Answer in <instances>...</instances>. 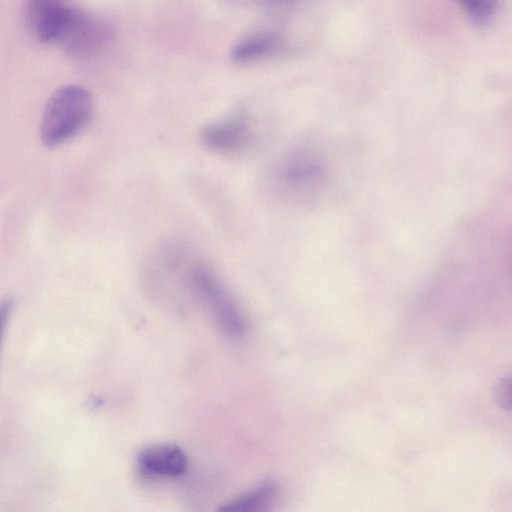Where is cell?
<instances>
[{
  "mask_svg": "<svg viewBox=\"0 0 512 512\" xmlns=\"http://www.w3.org/2000/svg\"><path fill=\"white\" fill-rule=\"evenodd\" d=\"M93 101L90 93L79 85H65L49 98L40 123V138L54 148L81 133L91 120Z\"/></svg>",
  "mask_w": 512,
  "mask_h": 512,
  "instance_id": "cell-1",
  "label": "cell"
},
{
  "mask_svg": "<svg viewBox=\"0 0 512 512\" xmlns=\"http://www.w3.org/2000/svg\"><path fill=\"white\" fill-rule=\"evenodd\" d=\"M263 137L255 118L238 109L206 124L200 140L210 151L228 157L245 156L256 150Z\"/></svg>",
  "mask_w": 512,
  "mask_h": 512,
  "instance_id": "cell-2",
  "label": "cell"
},
{
  "mask_svg": "<svg viewBox=\"0 0 512 512\" xmlns=\"http://www.w3.org/2000/svg\"><path fill=\"white\" fill-rule=\"evenodd\" d=\"M188 285L226 334L239 337L244 333L245 322L233 298L214 272L196 258L189 269Z\"/></svg>",
  "mask_w": 512,
  "mask_h": 512,
  "instance_id": "cell-3",
  "label": "cell"
},
{
  "mask_svg": "<svg viewBox=\"0 0 512 512\" xmlns=\"http://www.w3.org/2000/svg\"><path fill=\"white\" fill-rule=\"evenodd\" d=\"M107 37V27L101 21L69 7L53 43L73 55L86 56L100 48Z\"/></svg>",
  "mask_w": 512,
  "mask_h": 512,
  "instance_id": "cell-4",
  "label": "cell"
},
{
  "mask_svg": "<svg viewBox=\"0 0 512 512\" xmlns=\"http://www.w3.org/2000/svg\"><path fill=\"white\" fill-rule=\"evenodd\" d=\"M137 464L146 474L162 477L182 475L188 466L187 456L175 444H157L142 449Z\"/></svg>",
  "mask_w": 512,
  "mask_h": 512,
  "instance_id": "cell-5",
  "label": "cell"
},
{
  "mask_svg": "<svg viewBox=\"0 0 512 512\" xmlns=\"http://www.w3.org/2000/svg\"><path fill=\"white\" fill-rule=\"evenodd\" d=\"M279 46V38L271 32H256L245 36L231 49L235 63H251L271 55Z\"/></svg>",
  "mask_w": 512,
  "mask_h": 512,
  "instance_id": "cell-6",
  "label": "cell"
},
{
  "mask_svg": "<svg viewBox=\"0 0 512 512\" xmlns=\"http://www.w3.org/2000/svg\"><path fill=\"white\" fill-rule=\"evenodd\" d=\"M275 496L276 486L270 481H265L231 499L219 509L224 511H259L266 509Z\"/></svg>",
  "mask_w": 512,
  "mask_h": 512,
  "instance_id": "cell-7",
  "label": "cell"
},
{
  "mask_svg": "<svg viewBox=\"0 0 512 512\" xmlns=\"http://www.w3.org/2000/svg\"><path fill=\"white\" fill-rule=\"evenodd\" d=\"M64 5L62 0H27V16L32 30L35 32Z\"/></svg>",
  "mask_w": 512,
  "mask_h": 512,
  "instance_id": "cell-8",
  "label": "cell"
},
{
  "mask_svg": "<svg viewBox=\"0 0 512 512\" xmlns=\"http://www.w3.org/2000/svg\"><path fill=\"white\" fill-rule=\"evenodd\" d=\"M477 23H485L494 14L498 0H459Z\"/></svg>",
  "mask_w": 512,
  "mask_h": 512,
  "instance_id": "cell-9",
  "label": "cell"
},
{
  "mask_svg": "<svg viewBox=\"0 0 512 512\" xmlns=\"http://www.w3.org/2000/svg\"><path fill=\"white\" fill-rule=\"evenodd\" d=\"M13 308V299L6 297L0 301V342L5 330V326L10 317Z\"/></svg>",
  "mask_w": 512,
  "mask_h": 512,
  "instance_id": "cell-10",
  "label": "cell"
},
{
  "mask_svg": "<svg viewBox=\"0 0 512 512\" xmlns=\"http://www.w3.org/2000/svg\"><path fill=\"white\" fill-rule=\"evenodd\" d=\"M497 391H498L497 395H498L499 401H501L502 405L504 407H506L505 401H508L509 382L506 380H503L500 383V386L498 387Z\"/></svg>",
  "mask_w": 512,
  "mask_h": 512,
  "instance_id": "cell-11",
  "label": "cell"
},
{
  "mask_svg": "<svg viewBox=\"0 0 512 512\" xmlns=\"http://www.w3.org/2000/svg\"><path fill=\"white\" fill-rule=\"evenodd\" d=\"M263 1L272 2V3H279V2H286V1H291V0H263Z\"/></svg>",
  "mask_w": 512,
  "mask_h": 512,
  "instance_id": "cell-12",
  "label": "cell"
}]
</instances>
